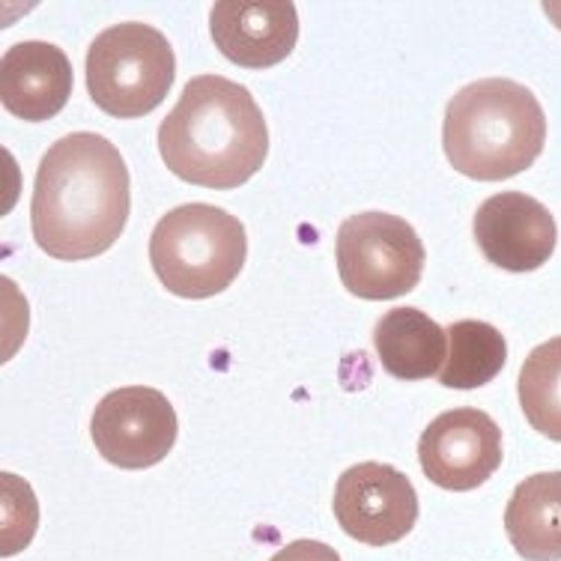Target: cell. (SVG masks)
<instances>
[{
  "mask_svg": "<svg viewBox=\"0 0 561 561\" xmlns=\"http://www.w3.org/2000/svg\"><path fill=\"white\" fill-rule=\"evenodd\" d=\"M72 64L57 45L27 39L3 51L0 102L12 117L27 123L57 117L72 96Z\"/></svg>",
  "mask_w": 561,
  "mask_h": 561,
  "instance_id": "obj_12",
  "label": "cell"
},
{
  "mask_svg": "<svg viewBox=\"0 0 561 561\" xmlns=\"http://www.w3.org/2000/svg\"><path fill=\"white\" fill-rule=\"evenodd\" d=\"M209 33L230 64L270 69L299 43V12L290 0H218Z\"/></svg>",
  "mask_w": 561,
  "mask_h": 561,
  "instance_id": "obj_11",
  "label": "cell"
},
{
  "mask_svg": "<svg viewBox=\"0 0 561 561\" xmlns=\"http://www.w3.org/2000/svg\"><path fill=\"white\" fill-rule=\"evenodd\" d=\"M337 275L356 299L389 302L419 287L424 245L407 218L358 213L337 227Z\"/></svg>",
  "mask_w": 561,
  "mask_h": 561,
  "instance_id": "obj_6",
  "label": "cell"
},
{
  "mask_svg": "<svg viewBox=\"0 0 561 561\" xmlns=\"http://www.w3.org/2000/svg\"><path fill=\"white\" fill-rule=\"evenodd\" d=\"M505 531L526 561H561V472H538L514 486Z\"/></svg>",
  "mask_w": 561,
  "mask_h": 561,
  "instance_id": "obj_14",
  "label": "cell"
},
{
  "mask_svg": "<svg viewBox=\"0 0 561 561\" xmlns=\"http://www.w3.org/2000/svg\"><path fill=\"white\" fill-rule=\"evenodd\" d=\"M270 561H341V556L323 540H293L280 547Z\"/></svg>",
  "mask_w": 561,
  "mask_h": 561,
  "instance_id": "obj_17",
  "label": "cell"
},
{
  "mask_svg": "<svg viewBox=\"0 0 561 561\" xmlns=\"http://www.w3.org/2000/svg\"><path fill=\"white\" fill-rule=\"evenodd\" d=\"M419 463L424 478L443 490H478L502 466V431L481 410H448L421 433Z\"/></svg>",
  "mask_w": 561,
  "mask_h": 561,
  "instance_id": "obj_9",
  "label": "cell"
},
{
  "mask_svg": "<svg viewBox=\"0 0 561 561\" xmlns=\"http://www.w3.org/2000/svg\"><path fill=\"white\" fill-rule=\"evenodd\" d=\"M445 335H448V358L436 377L445 389H481L490 379H496L499 370L505 367L507 344L496 325L481 323V320H460Z\"/></svg>",
  "mask_w": 561,
  "mask_h": 561,
  "instance_id": "obj_15",
  "label": "cell"
},
{
  "mask_svg": "<svg viewBox=\"0 0 561 561\" xmlns=\"http://www.w3.org/2000/svg\"><path fill=\"white\" fill-rule=\"evenodd\" d=\"M173 76V45L152 24H114L87 48V93L111 117H147L171 93Z\"/></svg>",
  "mask_w": 561,
  "mask_h": 561,
  "instance_id": "obj_5",
  "label": "cell"
},
{
  "mask_svg": "<svg viewBox=\"0 0 561 561\" xmlns=\"http://www.w3.org/2000/svg\"><path fill=\"white\" fill-rule=\"evenodd\" d=\"M249 237L237 216L209 204H180L152 227L150 263L180 299L225 293L245 266Z\"/></svg>",
  "mask_w": 561,
  "mask_h": 561,
  "instance_id": "obj_4",
  "label": "cell"
},
{
  "mask_svg": "<svg viewBox=\"0 0 561 561\" xmlns=\"http://www.w3.org/2000/svg\"><path fill=\"white\" fill-rule=\"evenodd\" d=\"M379 365L398 379L439 377L448 353V335L443 325L419 308H394L379 317L374 329Z\"/></svg>",
  "mask_w": 561,
  "mask_h": 561,
  "instance_id": "obj_13",
  "label": "cell"
},
{
  "mask_svg": "<svg viewBox=\"0 0 561 561\" xmlns=\"http://www.w3.org/2000/svg\"><path fill=\"white\" fill-rule=\"evenodd\" d=\"M129 168L102 135L72 131L48 147L36 168L31 230L57 260L105 254L129 221Z\"/></svg>",
  "mask_w": 561,
  "mask_h": 561,
  "instance_id": "obj_1",
  "label": "cell"
},
{
  "mask_svg": "<svg viewBox=\"0 0 561 561\" xmlns=\"http://www.w3.org/2000/svg\"><path fill=\"white\" fill-rule=\"evenodd\" d=\"M517 394L531 427L561 443V337L531 350L519 370Z\"/></svg>",
  "mask_w": 561,
  "mask_h": 561,
  "instance_id": "obj_16",
  "label": "cell"
},
{
  "mask_svg": "<svg viewBox=\"0 0 561 561\" xmlns=\"http://www.w3.org/2000/svg\"><path fill=\"white\" fill-rule=\"evenodd\" d=\"M180 419L173 403L150 386L114 389L99 400L90 436L102 460L117 469H150L173 451Z\"/></svg>",
  "mask_w": 561,
  "mask_h": 561,
  "instance_id": "obj_7",
  "label": "cell"
},
{
  "mask_svg": "<svg viewBox=\"0 0 561 561\" xmlns=\"http://www.w3.org/2000/svg\"><path fill=\"white\" fill-rule=\"evenodd\" d=\"M332 511L346 538L367 547H389L415 529L419 493L400 469L367 460L337 478Z\"/></svg>",
  "mask_w": 561,
  "mask_h": 561,
  "instance_id": "obj_8",
  "label": "cell"
},
{
  "mask_svg": "<svg viewBox=\"0 0 561 561\" xmlns=\"http://www.w3.org/2000/svg\"><path fill=\"white\" fill-rule=\"evenodd\" d=\"M159 152L173 176L204 188H239L270 156V126L249 87L195 76L159 126Z\"/></svg>",
  "mask_w": 561,
  "mask_h": 561,
  "instance_id": "obj_2",
  "label": "cell"
},
{
  "mask_svg": "<svg viewBox=\"0 0 561 561\" xmlns=\"http://www.w3.org/2000/svg\"><path fill=\"white\" fill-rule=\"evenodd\" d=\"M547 144V117L529 87L481 78L448 102L443 147L466 180L499 183L529 171Z\"/></svg>",
  "mask_w": 561,
  "mask_h": 561,
  "instance_id": "obj_3",
  "label": "cell"
},
{
  "mask_svg": "<svg viewBox=\"0 0 561 561\" xmlns=\"http://www.w3.org/2000/svg\"><path fill=\"white\" fill-rule=\"evenodd\" d=\"M476 242L493 266L505 272L540 270L556 251L559 227L543 204L523 192H499L478 206Z\"/></svg>",
  "mask_w": 561,
  "mask_h": 561,
  "instance_id": "obj_10",
  "label": "cell"
}]
</instances>
